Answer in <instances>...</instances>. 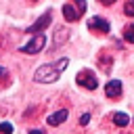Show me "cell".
<instances>
[{
    "mask_svg": "<svg viewBox=\"0 0 134 134\" xmlns=\"http://www.w3.org/2000/svg\"><path fill=\"white\" fill-rule=\"evenodd\" d=\"M67 65H69L67 59H59L57 63L42 65V67L36 69V73H34V82H38V84H52V82H57V80L61 77V73L65 71Z\"/></svg>",
    "mask_w": 134,
    "mask_h": 134,
    "instance_id": "1",
    "label": "cell"
},
{
    "mask_svg": "<svg viewBox=\"0 0 134 134\" xmlns=\"http://www.w3.org/2000/svg\"><path fill=\"white\" fill-rule=\"evenodd\" d=\"M44 46H46V36L44 34H36L25 46H21V52H25V54H38Z\"/></svg>",
    "mask_w": 134,
    "mask_h": 134,
    "instance_id": "2",
    "label": "cell"
},
{
    "mask_svg": "<svg viewBox=\"0 0 134 134\" xmlns=\"http://www.w3.org/2000/svg\"><path fill=\"white\" fill-rule=\"evenodd\" d=\"M75 80H77V84H80V86H84V88H88V90H94V88L98 86V80H96V75H94L90 69L80 71V73L75 75Z\"/></svg>",
    "mask_w": 134,
    "mask_h": 134,
    "instance_id": "3",
    "label": "cell"
},
{
    "mask_svg": "<svg viewBox=\"0 0 134 134\" xmlns=\"http://www.w3.org/2000/svg\"><path fill=\"white\" fill-rule=\"evenodd\" d=\"M50 19H52V13H50V10H46V13H44V15H42V17H40L34 25H31V27H27V31H25V34H29V36L40 34L42 29H46V27L50 25Z\"/></svg>",
    "mask_w": 134,
    "mask_h": 134,
    "instance_id": "4",
    "label": "cell"
},
{
    "mask_svg": "<svg viewBox=\"0 0 134 134\" xmlns=\"http://www.w3.org/2000/svg\"><path fill=\"white\" fill-rule=\"evenodd\" d=\"M88 29L98 31V34H109V23L100 17H92V19H88Z\"/></svg>",
    "mask_w": 134,
    "mask_h": 134,
    "instance_id": "5",
    "label": "cell"
},
{
    "mask_svg": "<svg viewBox=\"0 0 134 134\" xmlns=\"http://www.w3.org/2000/svg\"><path fill=\"white\" fill-rule=\"evenodd\" d=\"M75 6H77L75 2H71V4H65V6H63V15H65V19H67V21H71V23H73V21H77V19L82 17V13H84L82 8H75Z\"/></svg>",
    "mask_w": 134,
    "mask_h": 134,
    "instance_id": "6",
    "label": "cell"
},
{
    "mask_svg": "<svg viewBox=\"0 0 134 134\" xmlns=\"http://www.w3.org/2000/svg\"><path fill=\"white\" fill-rule=\"evenodd\" d=\"M67 117H69V111H67V109H59V111H54L52 115H48L46 121H48V126H61Z\"/></svg>",
    "mask_w": 134,
    "mask_h": 134,
    "instance_id": "7",
    "label": "cell"
},
{
    "mask_svg": "<svg viewBox=\"0 0 134 134\" xmlns=\"http://www.w3.org/2000/svg\"><path fill=\"white\" fill-rule=\"evenodd\" d=\"M105 94L109 98H117L121 94V82L119 80H111L109 84H105Z\"/></svg>",
    "mask_w": 134,
    "mask_h": 134,
    "instance_id": "8",
    "label": "cell"
},
{
    "mask_svg": "<svg viewBox=\"0 0 134 134\" xmlns=\"http://www.w3.org/2000/svg\"><path fill=\"white\" fill-rule=\"evenodd\" d=\"M113 124H115V126H121V128L128 126V124H130L128 113H121V111H119V113H113Z\"/></svg>",
    "mask_w": 134,
    "mask_h": 134,
    "instance_id": "9",
    "label": "cell"
},
{
    "mask_svg": "<svg viewBox=\"0 0 134 134\" xmlns=\"http://www.w3.org/2000/svg\"><path fill=\"white\" fill-rule=\"evenodd\" d=\"M124 40H126V42H130V44H134V23H132V25H128V27L124 29Z\"/></svg>",
    "mask_w": 134,
    "mask_h": 134,
    "instance_id": "10",
    "label": "cell"
},
{
    "mask_svg": "<svg viewBox=\"0 0 134 134\" xmlns=\"http://www.w3.org/2000/svg\"><path fill=\"white\" fill-rule=\"evenodd\" d=\"M124 13H126L128 17H134V0L126 2V6H124Z\"/></svg>",
    "mask_w": 134,
    "mask_h": 134,
    "instance_id": "11",
    "label": "cell"
},
{
    "mask_svg": "<svg viewBox=\"0 0 134 134\" xmlns=\"http://www.w3.org/2000/svg\"><path fill=\"white\" fill-rule=\"evenodd\" d=\"M0 132H2V134H13V126H10L8 121H2V124H0Z\"/></svg>",
    "mask_w": 134,
    "mask_h": 134,
    "instance_id": "12",
    "label": "cell"
},
{
    "mask_svg": "<svg viewBox=\"0 0 134 134\" xmlns=\"http://www.w3.org/2000/svg\"><path fill=\"white\" fill-rule=\"evenodd\" d=\"M57 34H59V36H57V42H54V44H61V42H63V38H65L69 31L65 34V29H57Z\"/></svg>",
    "mask_w": 134,
    "mask_h": 134,
    "instance_id": "13",
    "label": "cell"
},
{
    "mask_svg": "<svg viewBox=\"0 0 134 134\" xmlns=\"http://www.w3.org/2000/svg\"><path fill=\"white\" fill-rule=\"evenodd\" d=\"M88 121H90V115H88V113H84V115L80 117V124H82V126H88Z\"/></svg>",
    "mask_w": 134,
    "mask_h": 134,
    "instance_id": "14",
    "label": "cell"
},
{
    "mask_svg": "<svg viewBox=\"0 0 134 134\" xmlns=\"http://www.w3.org/2000/svg\"><path fill=\"white\" fill-rule=\"evenodd\" d=\"M100 2H103L105 6H111V4H113V0H100Z\"/></svg>",
    "mask_w": 134,
    "mask_h": 134,
    "instance_id": "15",
    "label": "cell"
},
{
    "mask_svg": "<svg viewBox=\"0 0 134 134\" xmlns=\"http://www.w3.org/2000/svg\"><path fill=\"white\" fill-rule=\"evenodd\" d=\"M29 134H44L42 130H29Z\"/></svg>",
    "mask_w": 134,
    "mask_h": 134,
    "instance_id": "16",
    "label": "cell"
},
{
    "mask_svg": "<svg viewBox=\"0 0 134 134\" xmlns=\"http://www.w3.org/2000/svg\"><path fill=\"white\" fill-rule=\"evenodd\" d=\"M4 73H6V69H4L2 65H0V75H4Z\"/></svg>",
    "mask_w": 134,
    "mask_h": 134,
    "instance_id": "17",
    "label": "cell"
}]
</instances>
